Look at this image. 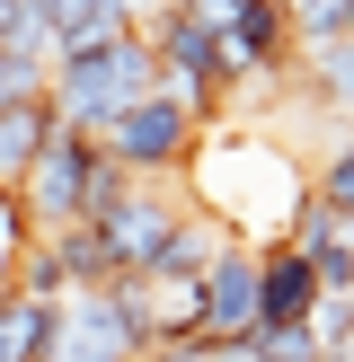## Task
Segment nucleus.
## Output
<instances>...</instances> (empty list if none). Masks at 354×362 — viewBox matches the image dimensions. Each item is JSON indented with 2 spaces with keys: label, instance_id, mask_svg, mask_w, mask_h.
Wrapping results in <instances>:
<instances>
[{
  "label": "nucleus",
  "instance_id": "4468645a",
  "mask_svg": "<svg viewBox=\"0 0 354 362\" xmlns=\"http://www.w3.org/2000/svg\"><path fill=\"white\" fill-rule=\"evenodd\" d=\"M18 9H27V0H0V27H9V18H18Z\"/></svg>",
  "mask_w": 354,
  "mask_h": 362
},
{
  "label": "nucleus",
  "instance_id": "f257e3e1",
  "mask_svg": "<svg viewBox=\"0 0 354 362\" xmlns=\"http://www.w3.org/2000/svg\"><path fill=\"white\" fill-rule=\"evenodd\" d=\"M45 98H53V115H62L71 133H106V124L133 115L142 98H159L151 35H106V45H88V53H62Z\"/></svg>",
  "mask_w": 354,
  "mask_h": 362
},
{
  "label": "nucleus",
  "instance_id": "0eeeda50",
  "mask_svg": "<svg viewBox=\"0 0 354 362\" xmlns=\"http://www.w3.org/2000/svg\"><path fill=\"white\" fill-rule=\"evenodd\" d=\"M310 318H319V274L292 247H266L257 257V336L266 327H310Z\"/></svg>",
  "mask_w": 354,
  "mask_h": 362
},
{
  "label": "nucleus",
  "instance_id": "dca6fc26",
  "mask_svg": "<svg viewBox=\"0 0 354 362\" xmlns=\"http://www.w3.org/2000/svg\"><path fill=\"white\" fill-rule=\"evenodd\" d=\"M346 362H354V345H346Z\"/></svg>",
  "mask_w": 354,
  "mask_h": 362
},
{
  "label": "nucleus",
  "instance_id": "f8f14e48",
  "mask_svg": "<svg viewBox=\"0 0 354 362\" xmlns=\"http://www.w3.org/2000/svg\"><path fill=\"white\" fill-rule=\"evenodd\" d=\"M310 204H319V212H354V141H336V151L319 159V177H310Z\"/></svg>",
  "mask_w": 354,
  "mask_h": 362
},
{
  "label": "nucleus",
  "instance_id": "ddd939ff",
  "mask_svg": "<svg viewBox=\"0 0 354 362\" xmlns=\"http://www.w3.org/2000/svg\"><path fill=\"white\" fill-rule=\"evenodd\" d=\"M142 362H212V354H195V345H159V354H142Z\"/></svg>",
  "mask_w": 354,
  "mask_h": 362
},
{
  "label": "nucleus",
  "instance_id": "9b49d317",
  "mask_svg": "<svg viewBox=\"0 0 354 362\" xmlns=\"http://www.w3.org/2000/svg\"><path fill=\"white\" fill-rule=\"evenodd\" d=\"M301 62H310L319 106H346V115H354V35H336V45H301Z\"/></svg>",
  "mask_w": 354,
  "mask_h": 362
},
{
  "label": "nucleus",
  "instance_id": "1a4fd4ad",
  "mask_svg": "<svg viewBox=\"0 0 354 362\" xmlns=\"http://www.w3.org/2000/svg\"><path fill=\"white\" fill-rule=\"evenodd\" d=\"M62 133V115H53V98H27V106H0V194L27 186V168L45 159V141Z\"/></svg>",
  "mask_w": 354,
  "mask_h": 362
},
{
  "label": "nucleus",
  "instance_id": "423d86ee",
  "mask_svg": "<svg viewBox=\"0 0 354 362\" xmlns=\"http://www.w3.org/2000/svg\"><path fill=\"white\" fill-rule=\"evenodd\" d=\"M177 221H186V212H177L159 186H133L106 221H88V230H98V247H106V274H151V257L169 247Z\"/></svg>",
  "mask_w": 354,
  "mask_h": 362
},
{
  "label": "nucleus",
  "instance_id": "7ed1b4c3",
  "mask_svg": "<svg viewBox=\"0 0 354 362\" xmlns=\"http://www.w3.org/2000/svg\"><path fill=\"white\" fill-rule=\"evenodd\" d=\"M88 177H98V133H53L45 159L18 186V212H27L35 239H62V230H88Z\"/></svg>",
  "mask_w": 354,
  "mask_h": 362
},
{
  "label": "nucleus",
  "instance_id": "20e7f679",
  "mask_svg": "<svg viewBox=\"0 0 354 362\" xmlns=\"http://www.w3.org/2000/svg\"><path fill=\"white\" fill-rule=\"evenodd\" d=\"M212 45H222V80H275L292 62V0H230L212 18Z\"/></svg>",
  "mask_w": 354,
  "mask_h": 362
},
{
  "label": "nucleus",
  "instance_id": "6e6552de",
  "mask_svg": "<svg viewBox=\"0 0 354 362\" xmlns=\"http://www.w3.org/2000/svg\"><path fill=\"white\" fill-rule=\"evenodd\" d=\"M35 9H45V27H53V62L106 45V35H133V0H35Z\"/></svg>",
  "mask_w": 354,
  "mask_h": 362
},
{
  "label": "nucleus",
  "instance_id": "f03ea898",
  "mask_svg": "<svg viewBox=\"0 0 354 362\" xmlns=\"http://www.w3.org/2000/svg\"><path fill=\"white\" fill-rule=\"evenodd\" d=\"M195 141H204V124L186 115V106L159 88V98H142L133 115H115L98 133V151L115 159L124 177H142V186H159V177H186V159H195Z\"/></svg>",
  "mask_w": 354,
  "mask_h": 362
},
{
  "label": "nucleus",
  "instance_id": "2eb2a0df",
  "mask_svg": "<svg viewBox=\"0 0 354 362\" xmlns=\"http://www.w3.org/2000/svg\"><path fill=\"white\" fill-rule=\"evenodd\" d=\"M239 362H257V354H239Z\"/></svg>",
  "mask_w": 354,
  "mask_h": 362
},
{
  "label": "nucleus",
  "instance_id": "9d476101",
  "mask_svg": "<svg viewBox=\"0 0 354 362\" xmlns=\"http://www.w3.org/2000/svg\"><path fill=\"white\" fill-rule=\"evenodd\" d=\"M53 327H62V300L0 292V362H53Z\"/></svg>",
  "mask_w": 354,
  "mask_h": 362
},
{
  "label": "nucleus",
  "instance_id": "39448f33",
  "mask_svg": "<svg viewBox=\"0 0 354 362\" xmlns=\"http://www.w3.org/2000/svg\"><path fill=\"white\" fill-rule=\"evenodd\" d=\"M257 345V247H222L204 274V336H195V354L212 362H239Z\"/></svg>",
  "mask_w": 354,
  "mask_h": 362
}]
</instances>
